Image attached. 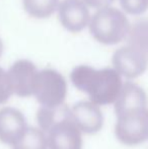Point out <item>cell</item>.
<instances>
[{
  "label": "cell",
  "instance_id": "cell-1",
  "mask_svg": "<svg viewBox=\"0 0 148 149\" xmlns=\"http://www.w3.org/2000/svg\"><path fill=\"white\" fill-rule=\"evenodd\" d=\"M70 79L78 90L88 94L97 106H108L116 102L122 89L121 74L113 68L94 69L79 65L70 73Z\"/></svg>",
  "mask_w": 148,
  "mask_h": 149
},
{
  "label": "cell",
  "instance_id": "cell-2",
  "mask_svg": "<svg viewBox=\"0 0 148 149\" xmlns=\"http://www.w3.org/2000/svg\"><path fill=\"white\" fill-rule=\"evenodd\" d=\"M89 31L101 44L116 45L128 36L130 24L121 10L108 6L93 14L89 22Z\"/></svg>",
  "mask_w": 148,
  "mask_h": 149
},
{
  "label": "cell",
  "instance_id": "cell-3",
  "mask_svg": "<svg viewBox=\"0 0 148 149\" xmlns=\"http://www.w3.org/2000/svg\"><path fill=\"white\" fill-rule=\"evenodd\" d=\"M116 137L125 145L134 146L148 140V108L135 107L116 113Z\"/></svg>",
  "mask_w": 148,
  "mask_h": 149
},
{
  "label": "cell",
  "instance_id": "cell-4",
  "mask_svg": "<svg viewBox=\"0 0 148 149\" xmlns=\"http://www.w3.org/2000/svg\"><path fill=\"white\" fill-rule=\"evenodd\" d=\"M67 83L61 73L54 69L39 71L34 86V94L42 107L55 108L64 104Z\"/></svg>",
  "mask_w": 148,
  "mask_h": 149
},
{
  "label": "cell",
  "instance_id": "cell-5",
  "mask_svg": "<svg viewBox=\"0 0 148 149\" xmlns=\"http://www.w3.org/2000/svg\"><path fill=\"white\" fill-rule=\"evenodd\" d=\"M114 68L126 78H136L145 72L148 66V53L134 47L125 46L118 49L112 59Z\"/></svg>",
  "mask_w": 148,
  "mask_h": 149
},
{
  "label": "cell",
  "instance_id": "cell-6",
  "mask_svg": "<svg viewBox=\"0 0 148 149\" xmlns=\"http://www.w3.org/2000/svg\"><path fill=\"white\" fill-rule=\"evenodd\" d=\"M46 135L50 149H82L81 131L71 116L55 123Z\"/></svg>",
  "mask_w": 148,
  "mask_h": 149
},
{
  "label": "cell",
  "instance_id": "cell-7",
  "mask_svg": "<svg viewBox=\"0 0 148 149\" xmlns=\"http://www.w3.org/2000/svg\"><path fill=\"white\" fill-rule=\"evenodd\" d=\"M38 72L36 65L31 61L22 59L14 62L8 70L13 93L19 97L33 95Z\"/></svg>",
  "mask_w": 148,
  "mask_h": 149
},
{
  "label": "cell",
  "instance_id": "cell-8",
  "mask_svg": "<svg viewBox=\"0 0 148 149\" xmlns=\"http://www.w3.org/2000/svg\"><path fill=\"white\" fill-rule=\"evenodd\" d=\"M59 18L71 33L83 31L90 22L89 10L83 0H63L59 5Z\"/></svg>",
  "mask_w": 148,
  "mask_h": 149
},
{
  "label": "cell",
  "instance_id": "cell-9",
  "mask_svg": "<svg viewBox=\"0 0 148 149\" xmlns=\"http://www.w3.org/2000/svg\"><path fill=\"white\" fill-rule=\"evenodd\" d=\"M71 119L80 131L95 134L103 128L104 116L99 106L91 100L78 102L71 108Z\"/></svg>",
  "mask_w": 148,
  "mask_h": 149
},
{
  "label": "cell",
  "instance_id": "cell-10",
  "mask_svg": "<svg viewBox=\"0 0 148 149\" xmlns=\"http://www.w3.org/2000/svg\"><path fill=\"white\" fill-rule=\"evenodd\" d=\"M28 128L26 120L20 111L14 108L0 110V141L12 145Z\"/></svg>",
  "mask_w": 148,
  "mask_h": 149
},
{
  "label": "cell",
  "instance_id": "cell-11",
  "mask_svg": "<svg viewBox=\"0 0 148 149\" xmlns=\"http://www.w3.org/2000/svg\"><path fill=\"white\" fill-rule=\"evenodd\" d=\"M147 95L142 87L133 82L123 84L118 98L115 102V112L118 113L135 107H146Z\"/></svg>",
  "mask_w": 148,
  "mask_h": 149
},
{
  "label": "cell",
  "instance_id": "cell-12",
  "mask_svg": "<svg viewBox=\"0 0 148 149\" xmlns=\"http://www.w3.org/2000/svg\"><path fill=\"white\" fill-rule=\"evenodd\" d=\"M12 149H48V139L42 129L28 127L19 139L12 144Z\"/></svg>",
  "mask_w": 148,
  "mask_h": 149
},
{
  "label": "cell",
  "instance_id": "cell-13",
  "mask_svg": "<svg viewBox=\"0 0 148 149\" xmlns=\"http://www.w3.org/2000/svg\"><path fill=\"white\" fill-rule=\"evenodd\" d=\"M70 116H71V109L68 108L66 104H61L55 108L42 107L37 113V121L40 129H42L46 133L55 123Z\"/></svg>",
  "mask_w": 148,
  "mask_h": 149
},
{
  "label": "cell",
  "instance_id": "cell-14",
  "mask_svg": "<svg viewBox=\"0 0 148 149\" xmlns=\"http://www.w3.org/2000/svg\"><path fill=\"white\" fill-rule=\"evenodd\" d=\"M26 11L36 18H47L56 11L59 0H22Z\"/></svg>",
  "mask_w": 148,
  "mask_h": 149
},
{
  "label": "cell",
  "instance_id": "cell-15",
  "mask_svg": "<svg viewBox=\"0 0 148 149\" xmlns=\"http://www.w3.org/2000/svg\"><path fill=\"white\" fill-rule=\"evenodd\" d=\"M128 45L134 46L148 53V20L135 22L128 33Z\"/></svg>",
  "mask_w": 148,
  "mask_h": 149
},
{
  "label": "cell",
  "instance_id": "cell-16",
  "mask_svg": "<svg viewBox=\"0 0 148 149\" xmlns=\"http://www.w3.org/2000/svg\"><path fill=\"white\" fill-rule=\"evenodd\" d=\"M121 7L129 14L140 15L148 9V0H120Z\"/></svg>",
  "mask_w": 148,
  "mask_h": 149
},
{
  "label": "cell",
  "instance_id": "cell-17",
  "mask_svg": "<svg viewBox=\"0 0 148 149\" xmlns=\"http://www.w3.org/2000/svg\"><path fill=\"white\" fill-rule=\"evenodd\" d=\"M13 93L8 72L0 67V104L6 102Z\"/></svg>",
  "mask_w": 148,
  "mask_h": 149
},
{
  "label": "cell",
  "instance_id": "cell-18",
  "mask_svg": "<svg viewBox=\"0 0 148 149\" xmlns=\"http://www.w3.org/2000/svg\"><path fill=\"white\" fill-rule=\"evenodd\" d=\"M88 5L89 7L97 8V9H101V8H105L110 6L115 0H83Z\"/></svg>",
  "mask_w": 148,
  "mask_h": 149
},
{
  "label": "cell",
  "instance_id": "cell-19",
  "mask_svg": "<svg viewBox=\"0 0 148 149\" xmlns=\"http://www.w3.org/2000/svg\"><path fill=\"white\" fill-rule=\"evenodd\" d=\"M2 53H3V43H2L1 39H0V57H1Z\"/></svg>",
  "mask_w": 148,
  "mask_h": 149
}]
</instances>
